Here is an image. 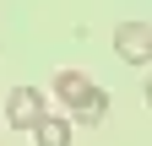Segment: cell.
I'll return each mask as SVG.
<instances>
[{
    "mask_svg": "<svg viewBox=\"0 0 152 146\" xmlns=\"http://www.w3.org/2000/svg\"><path fill=\"white\" fill-rule=\"evenodd\" d=\"M114 54L125 65H147L152 60V27L147 22H120L114 27Z\"/></svg>",
    "mask_w": 152,
    "mask_h": 146,
    "instance_id": "1",
    "label": "cell"
},
{
    "mask_svg": "<svg viewBox=\"0 0 152 146\" xmlns=\"http://www.w3.org/2000/svg\"><path fill=\"white\" fill-rule=\"evenodd\" d=\"M6 119L16 124V130H33V124L44 119V92H38V87H11V98H6Z\"/></svg>",
    "mask_w": 152,
    "mask_h": 146,
    "instance_id": "2",
    "label": "cell"
},
{
    "mask_svg": "<svg viewBox=\"0 0 152 146\" xmlns=\"http://www.w3.org/2000/svg\"><path fill=\"white\" fill-rule=\"evenodd\" d=\"M54 92H60V103H65L71 114H76V108L87 103V92H92V81L82 76V70H60V76H54Z\"/></svg>",
    "mask_w": 152,
    "mask_h": 146,
    "instance_id": "3",
    "label": "cell"
},
{
    "mask_svg": "<svg viewBox=\"0 0 152 146\" xmlns=\"http://www.w3.org/2000/svg\"><path fill=\"white\" fill-rule=\"evenodd\" d=\"M33 135H38V146H71V119H38L33 124Z\"/></svg>",
    "mask_w": 152,
    "mask_h": 146,
    "instance_id": "4",
    "label": "cell"
},
{
    "mask_svg": "<svg viewBox=\"0 0 152 146\" xmlns=\"http://www.w3.org/2000/svg\"><path fill=\"white\" fill-rule=\"evenodd\" d=\"M103 114H109V92H98V87H92V92H87V103L76 108V119H82V124H98Z\"/></svg>",
    "mask_w": 152,
    "mask_h": 146,
    "instance_id": "5",
    "label": "cell"
},
{
    "mask_svg": "<svg viewBox=\"0 0 152 146\" xmlns=\"http://www.w3.org/2000/svg\"><path fill=\"white\" fill-rule=\"evenodd\" d=\"M147 103H152V81H147Z\"/></svg>",
    "mask_w": 152,
    "mask_h": 146,
    "instance_id": "6",
    "label": "cell"
}]
</instances>
